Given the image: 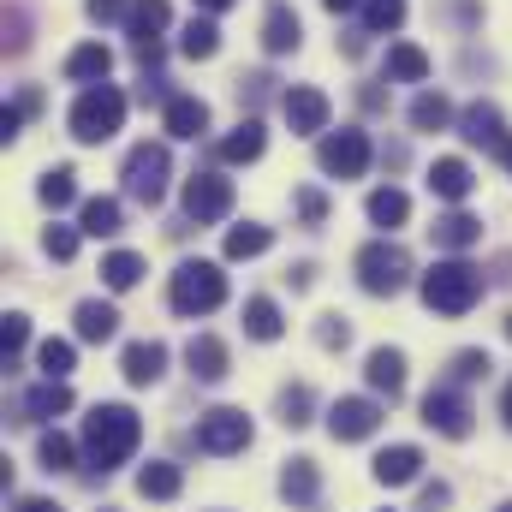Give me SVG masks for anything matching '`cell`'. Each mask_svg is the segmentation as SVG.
<instances>
[{
	"instance_id": "cell-1",
	"label": "cell",
	"mask_w": 512,
	"mask_h": 512,
	"mask_svg": "<svg viewBox=\"0 0 512 512\" xmlns=\"http://www.w3.org/2000/svg\"><path fill=\"white\" fill-rule=\"evenodd\" d=\"M137 441H143V417L131 405H96L84 417V453H90V465L102 477L126 465L131 453H137Z\"/></svg>"
},
{
	"instance_id": "cell-2",
	"label": "cell",
	"mask_w": 512,
	"mask_h": 512,
	"mask_svg": "<svg viewBox=\"0 0 512 512\" xmlns=\"http://www.w3.org/2000/svg\"><path fill=\"white\" fill-rule=\"evenodd\" d=\"M477 298H483V268H471L459 256H447L423 274V304L435 316H465V310H477Z\"/></svg>"
},
{
	"instance_id": "cell-3",
	"label": "cell",
	"mask_w": 512,
	"mask_h": 512,
	"mask_svg": "<svg viewBox=\"0 0 512 512\" xmlns=\"http://www.w3.org/2000/svg\"><path fill=\"white\" fill-rule=\"evenodd\" d=\"M167 298H173L179 316H209V310H221V304H227V274H221V262H179Z\"/></svg>"
},
{
	"instance_id": "cell-4",
	"label": "cell",
	"mask_w": 512,
	"mask_h": 512,
	"mask_svg": "<svg viewBox=\"0 0 512 512\" xmlns=\"http://www.w3.org/2000/svg\"><path fill=\"white\" fill-rule=\"evenodd\" d=\"M66 126H72L78 143H108L114 131L126 126V96H120L114 84H96V90H84V96L72 102Z\"/></svg>"
},
{
	"instance_id": "cell-5",
	"label": "cell",
	"mask_w": 512,
	"mask_h": 512,
	"mask_svg": "<svg viewBox=\"0 0 512 512\" xmlns=\"http://www.w3.org/2000/svg\"><path fill=\"white\" fill-rule=\"evenodd\" d=\"M167 173H173L167 143H137V149L126 155V167H120L126 197H131V203H143V209H155V203L167 197Z\"/></svg>"
},
{
	"instance_id": "cell-6",
	"label": "cell",
	"mask_w": 512,
	"mask_h": 512,
	"mask_svg": "<svg viewBox=\"0 0 512 512\" xmlns=\"http://www.w3.org/2000/svg\"><path fill=\"white\" fill-rule=\"evenodd\" d=\"M405 280H411V251H405V245H393V239H370V245L358 251V286H364V292L393 298Z\"/></svg>"
},
{
	"instance_id": "cell-7",
	"label": "cell",
	"mask_w": 512,
	"mask_h": 512,
	"mask_svg": "<svg viewBox=\"0 0 512 512\" xmlns=\"http://www.w3.org/2000/svg\"><path fill=\"white\" fill-rule=\"evenodd\" d=\"M197 453H209V459H233V453H245L251 447V417L245 411H233V405H215V411H203L197 417Z\"/></svg>"
},
{
	"instance_id": "cell-8",
	"label": "cell",
	"mask_w": 512,
	"mask_h": 512,
	"mask_svg": "<svg viewBox=\"0 0 512 512\" xmlns=\"http://www.w3.org/2000/svg\"><path fill=\"white\" fill-rule=\"evenodd\" d=\"M370 131H328L322 143H316V167L328 173V179H364L370 173Z\"/></svg>"
},
{
	"instance_id": "cell-9",
	"label": "cell",
	"mask_w": 512,
	"mask_h": 512,
	"mask_svg": "<svg viewBox=\"0 0 512 512\" xmlns=\"http://www.w3.org/2000/svg\"><path fill=\"white\" fill-rule=\"evenodd\" d=\"M185 215H191L197 227L227 221V215H233V179H221V173H191V179H185Z\"/></svg>"
},
{
	"instance_id": "cell-10",
	"label": "cell",
	"mask_w": 512,
	"mask_h": 512,
	"mask_svg": "<svg viewBox=\"0 0 512 512\" xmlns=\"http://www.w3.org/2000/svg\"><path fill=\"white\" fill-rule=\"evenodd\" d=\"M423 423H429L435 435H447V441H465V435H471V399L453 393V387H435V393L423 399Z\"/></svg>"
},
{
	"instance_id": "cell-11",
	"label": "cell",
	"mask_w": 512,
	"mask_h": 512,
	"mask_svg": "<svg viewBox=\"0 0 512 512\" xmlns=\"http://www.w3.org/2000/svg\"><path fill=\"white\" fill-rule=\"evenodd\" d=\"M382 429V405L376 399H334L328 405V435L334 441H370Z\"/></svg>"
},
{
	"instance_id": "cell-12",
	"label": "cell",
	"mask_w": 512,
	"mask_h": 512,
	"mask_svg": "<svg viewBox=\"0 0 512 512\" xmlns=\"http://www.w3.org/2000/svg\"><path fill=\"white\" fill-rule=\"evenodd\" d=\"M280 108H286V126L298 131V137H328V114H334V108H328V96H322L316 84L286 90V102H280Z\"/></svg>"
},
{
	"instance_id": "cell-13",
	"label": "cell",
	"mask_w": 512,
	"mask_h": 512,
	"mask_svg": "<svg viewBox=\"0 0 512 512\" xmlns=\"http://www.w3.org/2000/svg\"><path fill=\"white\" fill-rule=\"evenodd\" d=\"M298 42H304L298 12H292L286 0H274V6L262 12V48H268V54H298Z\"/></svg>"
},
{
	"instance_id": "cell-14",
	"label": "cell",
	"mask_w": 512,
	"mask_h": 512,
	"mask_svg": "<svg viewBox=\"0 0 512 512\" xmlns=\"http://www.w3.org/2000/svg\"><path fill=\"white\" fill-rule=\"evenodd\" d=\"M108 72H114V48H102V42H78V48L66 54V78L84 84V90L108 84Z\"/></svg>"
},
{
	"instance_id": "cell-15",
	"label": "cell",
	"mask_w": 512,
	"mask_h": 512,
	"mask_svg": "<svg viewBox=\"0 0 512 512\" xmlns=\"http://www.w3.org/2000/svg\"><path fill=\"white\" fill-rule=\"evenodd\" d=\"M429 191H435L441 203H465V197L477 191V173H471L459 155H441V161H429Z\"/></svg>"
},
{
	"instance_id": "cell-16",
	"label": "cell",
	"mask_w": 512,
	"mask_h": 512,
	"mask_svg": "<svg viewBox=\"0 0 512 512\" xmlns=\"http://www.w3.org/2000/svg\"><path fill=\"white\" fill-rule=\"evenodd\" d=\"M120 370H126L131 387H155L161 370H167V346H161V340H131L126 358H120Z\"/></svg>"
},
{
	"instance_id": "cell-17",
	"label": "cell",
	"mask_w": 512,
	"mask_h": 512,
	"mask_svg": "<svg viewBox=\"0 0 512 512\" xmlns=\"http://www.w3.org/2000/svg\"><path fill=\"white\" fill-rule=\"evenodd\" d=\"M161 126L173 131V137H185V143H197V137L209 131V102H203V96H167Z\"/></svg>"
},
{
	"instance_id": "cell-18",
	"label": "cell",
	"mask_w": 512,
	"mask_h": 512,
	"mask_svg": "<svg viewBox=\"0 0 512 512\" xmlns=\"http://www.w3.org/2000/svg\"><path fill=\"white\" fill-rule=\"evenodd\" d=\"M459 137L465 143H483V149H507L512 137L501 131V108H489V102H471L465 114H459Z\"/></svg>"
},
{
	"instance_id": "cell-19",
	"label": "cell",
	"mask_w": 512,
	"mask_h": 512,
	"mask_svg": "<svg viewBox=\"0 0 512 512\" xmlns=\"http://www.w3.org/2000/svg\"><path fill=\"white\" fill-rule=\"evenodd\" d=\"M262 149H268V131H262V120H239V126L221 137V161H227V167L262 161Z\"/></svg>"
},
{
	"instance_id": "cell-20",
	"label": "cell",
	"mask_w": 512,
	"mask_h": 512,
	"mask_svg": "<svg viewBox=\"0 0 512 512\" xmlns=\"http://www.w3.org/2000/svg\"><path fill=\"white\" fill-rule=\"evenodd\" d=\"M429 239H435L441 251H471V245L483 239V221H477V215H465V209H447V215L429 227Z\"/></svg>"
},
{
	"instance_id": "cell-21",
	"label": "cell",
	"mask_w": 512,
	"mask_h": 512,
	"mask_svg": "<svg viewBox=\"0 0 512 512\" xmlns=\"http://www.w3.org/2000/svg\"><path fill=\"white\" fill-rule=\"evenodd\" d=\"M72 322H78V340H90V346H108V340L120 334V310L102 304V298H84Z\"/></svg>"
},
{
	"instance_id": "cell-22",
	"label": "cell",
	"mask_w": 512,
	"mask_h": 512,
	"mask_svg": "<svg viewBox=\"0 0 512 512\" xmlns=\"http://www.w3.org/2000/svg\"><path fill=\"white\" fill-rule=\"evenodd\" d=\"M417 471H423V453H417V447H382V453H376V483H382V489L417 483Z\"/></svg>"
},
{
	"instance_id": "cell-23",
	"label": "cell",
	"mask_w": 512,
	"mask_h": 512,
	"mask_svg": "<svg viewBox=\"0 0 512 512\" xmlns=\"http://www.w3.org/2000/svg\"><path fill=\"white\" fill-rule=\"evenodd\" d=\"M280 495H286L292 507H316V495H322L316 459H286V471H280Z\"/></svg>"
},
{
	"instance_id": "cell-24",
	"label": "cell",
	"mask_w": 512,
	"mask_h": 512,
	"mask_svg": "<svg viewBox=\"0 0 512 512\" xmlns=\"http://www.w3.org/2000/svg\"><path fill=\"white\" fill-rule=\"evenodd\" d=\"M167 24H173V6L167 0H131V18H126L131 42H161Z\"/></svg>"
},
{
	"instance_id": "cell-25",
	"label": "cell",
	"mask_w": 512,
	"mask_h": 512,
	"mask_svg": "<svg viewBox=\"0 0 512 512\" xmlns=\"http://www.w3.org/2000/svg\"><path fill=\"white\" fill-rule=\"evenodd\" d=\"M185 364H191L197 382H221V376H227V346H221L215 334H197V340L185 346Z\"/></svg>"
},
{
	"instance_id": "cell-26",
	"label": "cell",
	"mask_w": 512,
	"mask_h": 512,
	"mask_svg": "<svg viewBox=\"0 0 512 512\" xmlns=\"http://www.w3.org/2000/svg\"><path fill=\"white\" fill-rule=\"evenodd\" d=\"M179 489H185V471L167 465V459H149V465L137 471V495H143V501H173Z\"/></svg>"
},
{
	"instance_id": "cell-27",
	"label": "cell",
	"mask_w": 512,
	"mask_h": 512,
	"mask_svg": "<svg viewBox=\"0 0 512 512\" xmlns=\"http://www.w3.org/2000/svg\"><path fill=\"white\" fill-rule=\"evenodd\" d=\"M364 376H370V387H376V393L399 399V387H405V352L376 346V352H370V364H364Z\"/></svg>"
},
{
	"instance_id": "cell-28",
	"label": "cell",
	"mask_w": 512,
	"mask_h": 512,
	"mask_svg": "<svg viewBox=\"0 0 512 512\" xmlns=\"http://www.w3.org/2000/svg\"><path fill=\"white\" fill-rule=\"evenodd\" d=\"M78 227H84L90 239H114V233L126 227V209H120L114 197H90V203L78 209Z\"/></svg>"
},
{
	"instance_id": "cell-29",
	"label": "cell",
	"mask_w": 512,
	"mask_h": 512,
	"mask_svg": "<svg viewBox=\"0 0 512 512\" xmlns=\"http://www.w3.org/2000/svg\"><path fill=\"white\" fill-rule=\"evenodd\" d=\"M387 78H393V84H423V78H429V54H423L417 42H393V48H387Z\"/></svg>"
},
{
	"instance_id": "cell-30",
	"label": "cell",
	"mask_w": 512,
	"mask_h": 512,
	"mask_svg": "<svg viewBox=\"0 0 512 512\" xmlns=\"http://www.w3.org/2000/svg\"><path fill=\"white\" fill-rule=\"evenodd\" d=\"M405 215H411V197L399 191V185H382V191H370V221L393 233V227H405Z\"/></svg>"
},
{
	"instance_id": "cell-31",
	"label": "cell",
	"mask_w": 512,
	"mask_h": 512,
	"mask_svg": "<svg viewBox=\"0 0 512 512\" xmlns=\"http://www.w3.org/2000/svg\"><path fill=\"white\" fill-rule=\"evenodd\" d=\"M72 411V387L66 382H42L24 393V417H66Z\"/></svg>"
},
{
	"instance_id": "cell-32",
	"label": "cell",
	"mask_w": 512,
	"mask_h": 512,
	"mask_svg": "<svg viewBox=\"0 0 512 512\" xmlns=\"http://www.w3.org/2000/svg\"><path fill=\"white\" fill-rule=\"evenodd\" d=\"M179 54H185V60H215V54H221V30H215V18H191L185 36H179Z\"/></svg>"
},
{
	"instance_id": "cell-33",
	"label": "cell",
	"mask_w": 512,
	"mask_h": 512,
	"mask_svg": "<svg viewBox=\"0 0 512 512\" xmlns=\"http://www.w3.org/2000/svg\"><path fill=\"white\" fill-rule=\"evenodd\" d=\"M245 334H251V340H280V334H286V316H280L274 298H251V304H245Z\"/></svg>"
},
{
	"instance_id": "cell-34",
	"label": "cell",
	"mask_w": 512,
	"mask_h": 512,
	"mask_svg": "<svg viewBox=\"0 0 512 512\" xmlns=\"http://www.w3.org/2000/svg\"><path fill=\"white\" fill-rule=\"evenodd\" d=\"M137 280H143V256H137V251L102 256V286H108V292H131Z\"/></svg>"
},
{
	"instance_id": "cell-35",
	"label": "cell",
	"mask_w": 512,
	"mask_h": 512,
	"mask_svg": "<svg viewBox=\"0 0 512 512\" xmlns=\"http://www.w3.org/2000/svg\"><path fill=\"white\" fill-rule=\"evenodd\" d=\"M72 364H78L72 340H42V346H36V370H42V382H66Z\"/></svg>"
},
{
	"instance_id": "cell-36",
	"label": "cell",
	"mask_w": 512,
	"mask_h": 512,
	"mask_svg": "<svg viewBox=\"0 0 512 512\" xmlns=\"http://www.w3.org/2000/svg\"><path fill=\"white\" fill-rule=\"evenodd\" d=\"M274 245V233L268 227H256V221H245V227H233L227 233V262H251V256H262Z\"/></svg>"
},
{
	"instance_id": "cell-37",
	"label": "cell",
	"mask_w": 512,
	"mask_h": 512,
	"mask_svg": "<svg viewBox=\"0 0 512 512\" xmlns=\"http://www.w3.org/2000/svg\"><path fill=\"white\" fill-rule=\"evenodd\" d=\"M447 120H453V102H447L441 90H423V96L411 102V126L417 131H441Z\"/></svg>"
},
{
	"instance_id": "cell-38",
	"label": "cell",
	"mask_w": 512,
	"mask_h": 512,
	"mask_svg": "<svg viewBox=\"0 0 512 512\" xmlns=\"http://www.w3.org/2000/svg\"><path fill=\"white\" fill-rule=\"evenodd\" d=\"M36 197H42L48 209H66V203L78 197V173H72V167H48L42 185H36Z\"/></svg>"
},
{
	"instance_id": "cell-39",
	"label": "cell",
	"mask_w": 512,
	"mask_h": 512,
	"mask_svg": "<svg viewBox=\"0 0 512 512\" xmlns=\"http://www.w3.org/2000/svg\"><path fill=\"white\" fill-rule=\"evenodd\" d=\"M36 459H42V471H72L78 441H72V435H60V429H48V435L36 441Z\"/></svg>"
},
{
	"instance_id": "cell-40",
	"label": "cell",
	"mask_w": 512,
	"mask_h": 512,
	"mask_svg": "<svg viewBox=\"0 0 512 512\" xmlns=\"http://www.w3.org/2000/svg\"><path fill=\"white\" fill-rule=\"evenodd\" d=\"M405 24V0H364V30L370 36H387Z\"/></svg>"
},
{
	"instance_id": "cell-41",
	"label": "cell",
	"mask_w": 512,
	"mask_h": 512,
	"mask_svg": "<svg viewBox=\"0 0 512 512\" xmlns=\"http://www.w3.org/2000/svg\"><path fill=\"white\" fill-rule=\"evenodd\" d=\"M78 233H84V227H60V221H54V227L42 233V251L54 256V262H72V256H78Z\"/></svg>"
},
{
	"instance_id": "cell-42",
	"label": "cell",
	"mask_w": 512,
	"mask_h": 512,
	"mask_svg": "<svg viewBox=\"0 0 512 512\" xmlns=\"http://www.w3.org/2000/svg\"><path fill=\"white\" fill-rule=\"evenodd\" d=\"M280 423L286 429H304L310 423V387H286L280 393Z\"/></svg>"
},
{
	"instance_id": "cell-43",
	"label": "cell",
	"mask_w": 512,
	"mask_h": 512,
	"mask_svg": "<svg viewBox=\"0 0 512 512\" xmlns=\"http://www.w3.org/2000/svg\"><path fill=\"white\" fill-rule=\"evenodd\" d=\"M24 340H30V316H18V310H12V316L0 322V346H6V364L24 352Z\"/></svg>"
},
{
	"instance_id": "cell-44",
	"label": "cell",
	"mask_w": 512,
	"mask_h": 512,
	"mask_svg": "<svg viewBox=\"0 0 512 512\" xmlns=\"http://www.w3.org/2000/svg\"><path fill=\"white\" fill-rule=\"evenodd\" d=\"M495 364H489V352H459L453 358V382H483Z\"/></svg>"
},
{
	"instance_id": "cell-45",
	"label": "cell",
	"mask_w": 512,
	"mask_h": 512,
	"mask_svg": "<svg viewBox=\"0 0 512 512\" xmlns=\"http://www.w3.org/2000/svg\"><path fill=\"white\" fill-rule=\"evenodd\" d=\"M316 340H322L328 352H340V346L352 340V328H346V316H322V328H316Z\"/></svg>"
},
{
	"instance_id": "cell-46",
	"label": "cell",
	"mask_w": 512,
	"mask_h": 512,
	"mask_svg": "<svg viewBox=\"0 0 512 512\" xmlns=\"http://www.w3.org/2000/svg\"><path fill=\"white\" fill-rule=\"evenodd\" d=\"M292 203H298V215H304V227H322V215H328V203H322V191H298Z\"/></svg>"
},
{
	"instance_id": "cell-47",
	"label": "cell",
	"mask_w": 512,
	"mask_h": 512,
	"mask_svg": "<svg viewBox=\"0 0 512 512\" xmlns=\"http://www.w3.org/2000/svg\"><path fill=\"white\" fill-rule=\"evenodd\" d=\"M90 18L96 24H120V18H131V0H90Z\"/></svg>"
},
{
	"instance_id": "cell-48",
	"label": "cell",
	"mask_w": 512,
	"mask_h": 512,
	"mask_svg": "<svg viewBox=\"0 0 512 512\" xmlns=\"http://www.w3.org/2000/svg\"><path fill=\"white\" fill-rule=\"evenodd\" d=\"M447 501H453V489H447V483H429V489H423V512H441Z\"/></svg>"
},
{
	"instance_id": "cell-49",
	"label": "cell",
	"mask_w": 512,
	"mask_h": 512,
	"mask_svg": "<svg viewBox=\"0 0 512 512\" xmlns=\"http://www.w3.org/2000/svg\"><path fill=\"white\" fill-rule=\"evenodd\" d=\"M18 126H24V114H18V108H0V137H6V143L18 137Z\"/></svg>"
},
{
	"instance_id": "cell-50",
	"label": "cell",
	"mask_w": 512,
	"mask_h": 512,
	"mask_svg": "<svg viewBox=\"0 0 512 512\" xmlns=\"http://www.w3.org/2000/svg\"><path fill=\"white\" fill-rule=\"evenodd\" d=\"M12 512H60V507H54V501H42V495H24Z\"/></svg>"
},
{
	"instance_id": "cell-51",
	"label": "cell",
	"mask_w": 512,
	"mask_h": 512,
	"mask_svg": "<svg viewBox=\"0 0 512 512\" xmlns=\"http://www.w3.org/2000/svg\"><path fill=\"white\" fill-rule=\"evenodd\" d=\"M322 6H328V12H358L364 0H322Z\"/></svg>"
},
{
	"instance_id": "cell-52",
	"label": "cell",
	"mask_w": 512,
	"mask_h": 512,
	"mask_svg": "<svg viewBox=\"0 0 512 512\" xmlns=\"http://www.w3.org/2000/svg\"><path fill=\"white\" fill-rule=\"evenodd\" d=\"M197 6H203V12L215 18V12H227V6H239V0H197Z\"/></svg>"
},
{
	"instance_id": "cell-53",
	"label": "cell",
	"mask_w": 512,
	"mask_h": 512,
	"mask_svg": "<svg viewBox=\"0 0 512 512\" xmlns=\"http://www.w3.org/2000/svg\"><path fill=\"white\" fill-rule=\"evenodd\" d=\"M501 417H507V429H512V387H507V399H501Z\"/></svg>"
},
{
	"instance_id": "cell-54",
	"label": "cell",
	"mask_w": 512,
	"mask_h": 512,
	"mask_svg": "<svg viewBox=\"0 0 512 512\" xmlns=\"http://www.w3.org/2000/svg\"><path fill=\"white\" fill-rule=\"evenodd\" d=\"M501 155H507V167H512V143H507V149H501Z\"/></svg>"
},
{
	"instance_id": "cell-55",
	"label": "cell",
	"mask_w": 512,
	"mask_h": 512,
	"mask_svg": "<svg viewBox=\"0 0 512 512\" xmlns=\"http://www.w3.org/2000/svg\"><path fill=\"white\" fill-rule=\"evenodd\" d=\"M507 340H512V316H507Z\"/></svg>"
},
{
	"instance_id": "cell-56",
	"label": "cell",
	"mask_w": 512,
	"mask_h": 512,
	"mask_svg": "<svg viewBox=\"0 0 512 512\" xmlns=\"http://www.w3.org/2000/svg\"><path fill=\"white\" fill-rule=\"evenodd\" d=\"M501 512H512V507H501Z\"/></svg>"
},
{
	"instance_id": "cell-57",
	"label": "cell",
	"mask_w": 512,
	"mask_h": 512,
	"mask_svg": "<svg viewBox=\"0 0 512 512\" xmlns=\"http://www.w3.org/2000/svg\"><path fill=\"white\" fill-rule=\"evenodd\" d=\"M108 512H114V507H108Z\"/></svg>"
}]
</instances>
